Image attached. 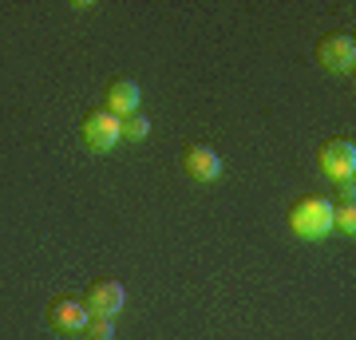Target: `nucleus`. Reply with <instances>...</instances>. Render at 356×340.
Masks as SVG:
<instances>
[{
  "label": "nucleus",
  "instance_id": "7ed1b4c3",
  "mask_svg": "<svg viewBox=\"0 0 356 340\" xmlns=\"http://www.w3.org/2000/svg\"><path fill=\"white\" fill-rule=\"evenodd\" d=\"M317 163L325 178H332V186L353 182L356 178V143L353 139H325L317 151Z\"/></svg>",
  "mask_w": 356,
  "mask_h": 340
},
{
  "label": "nucleus",
  "instance_id": "1a4fd4ad",
  "mask_svg": "<svg viewBox=\"0 0 356 340\" xmlns=\"http://www.w3.org/2000/svg\"><path fill=\"white\" fill-rule=\"evenodd\" d=\"M332 229H341L344 238H356V206L353 202L332 206Z\"/></svg>",
  "mask_w": 356,
  "mask_h": 340
},
{
  "label": "nucleus",
  "instance_id": "f03ea898",
  "mask_svg": "<svg viewBox=\"0 0 356 340\" xmlns=\"http://www.w3.org/2000/svg\"><path fill=\"white\" fill-rule=\"evenodd\" d=\"M79 139H83L88 151L107 154L115 143L123 139V119H115L107 107H91V111L83 115V123H79Z\"/></svg>",
  "mask_w": 356,
  "mask_h": 340
},
{
  "label": "nucleus",
  "instance_id": "39448f33",
  "mask_svg": "<svg viewBox=\"0 0 356 340\" xmlns=\"http://www.w3.org/2000/svg\"><path fill=\"white\" fill-rule=\"evenodd\" d=\"M83 309H88V316H103V321H115V316L123 313V305H127V293H123V285L111 277L103 281H91L88 289H83Z\"/></svg>",
  "mask_w": 356,
  "mask_h": 340
},
{
  "label": "nucleus",
  "instance_id": "0eeeda50",
  "mask_svg": "<svg viewBox=\"0 0 356 340\" xmlns=\"http://www.w3.org/2000/svg\"><path fill=\"white\" fill-rule=\"evenodd\" d=\"M182 170L194 178V182H214L222 175V159H218L214 147H206V143H186V151H182Z\"/></svg>",
  "mask_w": 356,
  "mask_h": 340
},
{
  "label": "nucleus",
  "instance_id": "20e7f679",
  "mask_svg": "<svg viewBox=\"0 0 356 340\" xmlns=\"http://www.w3.org/2000/svg\"><path fill=\"white\" fill-rule=\"evenodd\" d=\"M317 63L325 72H337V76H348L356 67V40L348 32H329V36L317 40V48H313Z\"/></svg>",
  "mask_w": 356,
  "mask_h": 340
},
{
  "label": "nucleus",
  "instance_id": "9b49d317",
  "mask_svg": "<svg viewBox=\"0 0 356 340\" xmlns=\"http://www.w3.org/2000/svg\"><path fill=\"white\" fill-rule=\"evenodd\" d=\"M83 340H115V321H103V316H91L88 325H83V332H79Z\"/></svg>",
  "mask_w": 356,
  "mask_h": 340
},
{
  "label": "nucleus",
  "instance_id": "f257e3e1",
  "mask_svg": "<svg viewBox=\"0 0 356 340\" xmlns=\"http://www.w3.org/2000/svg\"><path fill=\"white\" fill-rule=\"evenodd\" d=\"M285 222L301 241H321L332 229V202L321 198V194H301L285 210Z\"/></svg>",
  "mask_w": 356,
  "mask_h": 340
},
{
  "label": "nucleus",
  "instance_id": "9d476101",
  "mask_svg": "<svg viewBox=\"0 0 356 340\" xmlns=\"http://www.w3.org/2000/svg\"><path fill=\"white\" fill-rule=\"evenodd\" d=\"M123 135H127L131 143H143L147 135H151V119H147L143 111L127 115V119H123Z\"/></svg>",
  "mask_w": 356,
  "mask_h": 340
},
{
  "label": "nucleus",
  "instance_id": "6e6552de",
  "mask_svg": "<svg viewBox=\"0 0 356 340\" xmlns=\"http://www.w3.org/2000/svg\"><path fill=\"white\" fill-rule=\"evenodd\" d=\"M139 99H143V91L135 79L127 76H115L111 83H107V111L115 115V119H127V115L139 111Z\"/></svg>",
  "mask_w": 356,
  "mask_h": 340
},
{
  "label": "nucleus",
  "instance_id": "423d86ee",
  "mask_svg": "<svg viewBox=\"0 0 356 340\" xmlns=\"http://www.w3.org/2000/svg\"><path fill=\"white\" fill-rule=\"evenodd\" d=\"M88 321L91 316H88V309H83L79 297H56V301L48 305V325L56 328V332H64V337H79Z\"/></svg>",
  "mask_w": 356,
  "mask_h": 340
},
{
  "label": "nucleus",
  "instance_id": "f8f14e48",
  "mask_svg": "<svg viewBox=\"0 0 356 340\" xmlns=\"http://www.w3.org/2000/svg\"><path fill=\"white\" fill-rule=\"evenodd\" d=\"M337 194H341V202H353V194H356V182H341V186H337Z\"/></svg>",
  "mask_w": 356,
  "mask_h": 340
}]
</instances>
